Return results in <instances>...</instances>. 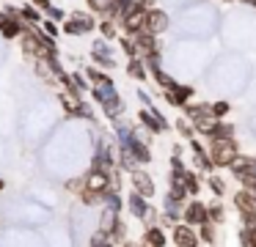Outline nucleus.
<instances>
[{"mask_svg": "<svg viewBox=\"0 0 256 247\" xmlns=\"http://www.w3.org/2000/svg\"><path fill=\"white\" fill-rule=\"evenodd\" d=\"M210 157H212V165L228 168V165H232V159L237 157V143L232 140V135H215L212 148H210Z\"/></svg>", "mask_w": 256, "mask_h": 247, "instance_id": "obj_1", "label": "nucleus"}, {"mask_svg": "<svg viewBox=\"0 0 256 247\" xmlns=\"http://www.w3.org/2000/svg\"><path fill=\"white\" fill-rule=\"evenodd\" d=\"M204 220H210V209H206L204 203L193 201L188 209H184V223H190V225H201Z\"/></svg>", "mask_w": 256, "mask_h": 247, "instance_id": "obj_2", "label": "nucleus"}, {"mask_svg": "<svg viewBox=\"0 0 256 247\" xmlns=\"http://www.w3.org/2000/svg\"><path fill=\"white\" fill-rule=\"evenodd\" d=\"M166 25H168V16L162 14V11H157V8H152V11H146V27L144 30L146 33H162L166 30Z\"/></svg>", "mask_w": 256, "mask_h": 247, "instance_id": "obj_3", "label": "nucleus"}, {"mask_svg": "<svg viewBox=\"0 0 256 247\" xmlns=\"http://www.w3.org/2000/svg\"><path fill=\"white\" fill-rule=\"evenodd\" d=\"M174 242L179 247H188V245H198V236L190 231V223H188V225H176L174 228Z\"/></svg>", "mask_w": 256, "mask_h": 247, "instance_id": "obj_4", "label": "nucleus"}, {"mask_svg": "<svg viewBox=\"0 0 256 247\" xmlns=\"http://www.w3.org/2000/svg\"><path fill=\"white\" fill-rule=\"evenodd\" d=\"M132 184H135V190H138L144 198L154 195V184H152V179L146 173H140V170H132Z\"/></svg>", "mask_w": 256, "mask_h": 247, "instance_id": "obj_5", "label": "nucleus"}, {"mask_svg": "<svg viewBox=\"0 0 256 247\" xmlns=\"http://www.w3.org/2000/svg\"><path fill=\"white\" fill-rule=\"evenodd\" d=\"M91 27H94V22H91L88 16H80V19H69L66 25H64V33H69V36H78V33L91 30Z\"/></svg>", "mask_w": 256, "mask_h": 247, "instance_id": "obj_6", "label": "nucleus"}, {"mask_svg": "<svg viewBox=\"0 0 256 247\" xmlns=\"http://www.w3.org/2000/svg\"><path fill=\"white\" fill-rule=\"evenodd\" d=\"M254 165H256L254 159H248V157H240V154H237V157L232 159V165H228V168H232V173L242 176L245 170H250V168H254Z\"/></svg>", "mask_w": 256, "mask_h": 247, "instance_id": "obj_7", "label": "nucleus"}, {"mask_svg": "<svg viewBox=\"0 0 256 247\" xmlns=\"http://www.w3.org/2000/svg\"><path fill=\"white\" fill-rule=\"evenodd\" d=\"M0 33L8 36V38H14V36H20V33H25V30H22V25H17V22H12V19H0Z\"/></svg>", "mask_w": 256, "mask_h": 247, "instance_id": "obj_8", "label": "nucleus"}, {"mask_svg": "<svg viewBox=\"0 0 256 247\" xmlns=\"http://www.w3.org/2000/svg\"><path fill=\"white\" fill-rule=\"evenodd\" d=\"M130 206H132L135 217H149V206H146V201L140 198V192H138V195L130 198Z\"/></svg>", "mask_w": 256, "mask_h": 247, "instance_id": "obj_9", "label": "nucleus"}, {"mask_svg": "<svg viewBox=\"0 0 256 247\" xmlns=\"http://www.w3.org/2000/svg\"><path fill=\"white\" fill-rule=\"evenodd\" d=\"M146 245H166L162 231L160 228H149V234H146Z\"/></svg>", "mask_w": 256, "mask_h": 247, "instance_id": "obj_10", "label": "nucleus"}, {"mask_svg": "<svg viewBox=\"0 0 256 247\" xmlns=\"http://www.w3.org/2000/svg\"><path fill=\"white\" fill-rule=\"evenodd\" d=\"M140 121H144L149 129H154V132H160L162 129V124H160V118L157 115H152V113H140Z\"/></svg>", "mask_w": 256, "mask_h": 247, "instance_id": "obj_11", "label": "nucleus"}, {"mask_svg": "<svg viewBox=\"0 0 256 247\" xmlns=\"http://www.w3.org/2000/svg\"><path fill=\"white\" fill-rule=\"evenodd\" d=\"M201 239H204V242H215V225H212L210 220L201 223Z\"/></svg>", "mask_w": 256, "mask_h": 247, "instance_id": "obj_12", "label": "nucleus"}, {"mask_svg": "<svg viewBox=\"0 0 256 247\" xmlns=\"http://www.w3.org/2000/svg\"><path fill=\"white\" fill-rule=\"evenodd\" d=\"M127 69H130V74H132L135 80H146V69H144V63H140V60H132Z\"/></svg>", "mask_w": 256, "mask_h": 247, "instance_id": "obj_13", "label": "nucleus"}, {"mask_svg": "<svg viewBox=\"0 0 256 247\" xmlns=\"http://www.w3.org/2000/svg\"><path fill=\"white\" fill-rule=\"evenodd\" d=\"M184 187H188V192H198V179L193 173H184Z\"/></svg>", "mask_w": 256, "mask_h": 247, "instance_id": "obj_14", "label": "nucleus"}, {"mask_svg": "<svg viewBox=\"0 0 256 247\" xmlns=\"http://www.w3.org/2000/svg\"><path fill=\"white\" fill-rule=\"evenodd\" d=\"M22 16H25V19H30V22H39V11H36L34 5H25V8H22Z\"/></svg>", "mask_w": 256, "mask_h": 247, "instance_id": "obj_15", "label": "nucleus"}, {"mask_svg": "<svg viewBox=\"0 0 256 247\" xmlns=\"http://www.w3.org/2000/svg\"><path fill=\"white\" fill-rule=\"evenodd\" d=\"M210 220L220 223V220H223V206H218V203H215V206H210Z\"/></svg>", "mask_w": 256, "mask_h": 247, "instance_id": "obj_16", "label": "nucleus"}, {"mask_svg": "<svg viewBox=\"0 0 256 247\" xmlns=\"http://www.w3.org/2000/svg\"><path fill=\"white\" fill-rule=\"evenodd\" d=\"M210 184H212V190H215L218 195H220V192H223V181L218 179V176H212V179H210Z\"/></svg>", "mask_w": 256, "mask_h": 247, "instance_id": "obj_17", "label": "nucleus"}, {"mask_svg": "<svg viewBox=\"0 0 256 247\" xmlns=\"http://www.w3.org/2000/svg\"><path fill=\"white\" fill-rule=\"evenodd\" d=\"M176 129H179V132H182V135H184V137H190V135H193V129H190V126H188V124H184V121H179V124H176Z\"/></svg>", "mask_w": 256, "mask_h": 247, "instance_id": "obj_18", "label": "nucleus"}, {"mask_svg": "<svg viewBox=\"0 0 256 247\" xmlns=\"http://www.w3.org/2000/svg\"><path fill=\"white\" fill-rule=\"evenodd\" d=\"M44 30L50 33V36H58V27H56V22H50V19L44 22Z\"/></svg>", "mask_w": 256, "mask_h": 247, "instance_id": "obj_19", "label": "nucleus"}, {"mask_svg": "<svg viewBox=\"0 0 256 247\" xmlns=\"http://www.w3.org/2000/svg\"><path fill=\"white\" fill-rule=\"evenodd\" d=\"M226 110H228V104H226V102H218V104H215V115H223Z\"/></svg>", "mask_w": 256, "mask_h": 247, "instance_id": "obj_20", "label": "nucleus"}, {"mask_svg": "<svg viewBox=\"0 0 256 247\" xmlns=\"http://www.w3.org/2000/svg\"><path fill=\"white\" fill-rule=\"evenodd\" d=\"M34 3L39 5V8H44V11H50V8H52V5H50V0H34Z\"/></svg>", "mask_w": 256, "mask_h": 247, "instance_id": "obj_21", "label": "nucleus"}, {"mask_svg": "<svg viewBox=\"0 0 256 247\" xmlns=\"http://www.w3.org/2000/svg\"><path fill=\"white\" fill-rule=\"evenodd\" d=\"M0 190H3V181H0Z\"/></svg>", "mask_w": 256, "mask_h": 247, "instance_id": "obj_22", "label": "nucleus"}]
</instances>
